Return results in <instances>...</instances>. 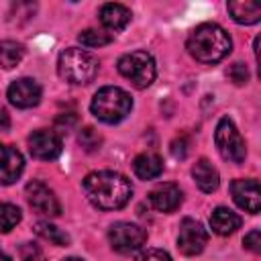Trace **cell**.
<instances>
[{
	"label": "cell",
	"mask_w": 261,
	"mask_h": 261,
	"mask_svg": "<svg viewBox=\"0 0 261 261\" xmlns=\"http://www.w3.org/2000/svg\"><path fill=\"white\" fill-rule=\"evenodd\" d=\"M82 190L90 204H94L100 210H118L126 206V202L133 196V186L130 181L116 173V171H92L84 177Z\"/></svg>",
	"instance_id": "6da1fadb"
},
{
	"label": "cell",
	"mask_w": 261,
	"mask_h": 261,
	"mask_svg": "<svg viewBox=\"0 0 261 261\" xmlns=\"http://www.w3.org/2000/svg\"><path fill=\"white\" fill-rule=\"evenodd\" d=\"M186 47H188V53L196 61L218 63L220 59H224L230 53L232 41H230L228 33L222 27H218L216 22H202L190 33Z\"/></svg>",
	"instance_id": "7a4b0ae2"
},
{
	"label": "cell",
	"mask_w": 261,
	"mask_h": 261,
	"mask_svg": "<svg viewBox=\"0 0 261 261\" xmlns=\"http://www.w3.org/2000/svg\"><path fill=\"white\" fill-rule=\"evenodd\" d=\"M57 73L69 84H90L98 73V59L80 47H67L59 53Z\"/></svg>",
	"instance_id": "3957f363"
},
{
	"label": "cell",
	"mask_w": 261,
	"mask_h": 261,
	"mask_svg": "<svg viewBox=\"0 0 261 261\" xmlns=\"http://www.w3.org/2000/svg\"><path fill=\"white\" fill-rule=\"evenodd\" d=\"M90 108L98 120H102L106 124H114V122H120L130 112L133 100H130L128 92H124L122 88L106 86L94 94Z\"/></svg>",
	"instance_id": "277c9868"
},
{
	"label": "cell",
	"mask_w": 261,
	"mask_h": 261,
	"mask_svg": "<svg viewBox=\"0 0 261 261\" xmlns=\"http://www.w3.org/2000/svg\"><path fill=\"white\" fill-rule=\"evenodd\" d=\"M118 71L135 88L143 90V88L153 84L157 67H155V59L151 57V53H147V51H130V53H126V55H122L118 59Z\"/></svg>",
	"instance_id": "5b68a950"
},
{
	"label": "cell",
	"mask_w": 261,
	"mask_h": 261,
	"mask_svg": "<svg viewBox=\"0 0 261 261\" xmlns=\"http://www.w3.org/2000/svg\"><path fill=\"white\" fill-rule=\"evenodd\" d=\"M214 143H216L222 159H226L230 163H243L245 161L247 147H245V141L230 118L224 116L218 120L216 133H214Z\"/></svg>",
	"instance_id": "8992f818"
},
{
	"label": "cell",
	"mask_w": 261,
	"mask_h": 261,
	"mask_svg": "<svg viewBox=\"0 0 261 261\" xmlns=\"http://www.w3.org/2000/svg\"><path fill=\"white\" fill-rule=\"evenodd\" d=\"M108 241L116 253H133L147 243V230L135 222H116L108 230Z\"/></svg>",
	"instance_id": "52a82bcc"
},
{
	"label": "cell",
	"mask_w": 261,
	"mask_h": 261,
	"mask_svg": "<svg viewBox=\"0 0 261 261\" xmlns=\"http://www.w3.org/2000/svg\"><path fill=\"white\" fill-rule=\"evenodd\" d=\"M208 243V232L206 228L202 226V222L194 220V218H184L181 224H179V234H177V249L192 257V255H198L204 251Z\"/></svg>",
	"instance_id": "ba28073f"
},
{
	"label": "cell",
	"mask_w": 261,
	"mask_h": 261,
	"mask_svg": "<svg viewBox=\"0 0 261 261\" xmlns=\"http://www.w3.org/2000/svg\"><path fill=\"white\" fill-rule=\"evenodd\" d=\"M27 200L33 210H37L43 216H59L61 204L51 188H47L43 181H29L27 184Z\"/></svg>",
	"instance_id": "9c48e42d"
},
{
	"label": "cell",
	"mask_w": 261,
	"mask_h": 261,
	"mask_svg": "<svg viewBox=\"0 0 261 261\" xmlns=\"http://www.w3.org/2000/svg\"><path fill=\"white\" fill-rule=\"evenodd\" d=\"M29 151L35 159H43V161L57 159L61 153V137L55 130L39 128L29 137Z\"/></svg>",
	"instance_id": "30bf717a"
},
{
	"label": "cell",
	"mask_w": 261,
	"mask_h": 261,
	"mask_svg": "<svg viewBox=\"0 0 261 261\" xmlns=\"http://www.w3.org/2000/svg\"><path fill=\"white\" fill-rule=\"evenodd\" d=\"M230 194L232 200L239 208H243L245 212L257 214L261 210V190H259V181L253 177L247 179H234L230 184Z\"/></svg>",
	"instance_id": "8fae6325"
},
{
	"label": "cell",
	"mask_w": 261,
	"mask_h": 261,
	"mask_svg": "<svg viewBox=\"0 0 261 261\" xmlns=\"http://www.w3.org/2000/svg\"><path fill=\"white\" fill-rule=\"evenodd\" d=\"M41 86L33 77H20L8 86V100L16 108H33L41 102Z\"/></svg>",
	"instance_id": "7c38bea8"
},
{
	"label": "cell",
	"mask_w": 261,
	"mask_h": 261,
	"mask_svg": "<svg viewBox=\"0 0 261 261\" xmlns=\"http://www.w3.org/2000/svg\"><path fill=\"white\" fill-rule=\"evenodd\" d=\"M22 169H24L22 155L14 147L0 143V184H4V186L14 184L20 177Z\"/></svg>",
	"instance_id": "4fadbf2b"
},
{
	"label": "cell",
	"mask_w": 261,
	"mask_h": 261,
	"mask_svg": "<svg viewBox=\"0 0 261 261\" xmlns=\"http://www.w3.org/2000/svg\"><path fill=\"white\" fill-rule=\"evenodd\" d=\"M149 202L157 212H173L181 204V190L175 184H159L149 192Z\"/></svg>",
	"instance_id": "5bb4252c"
},
{
	"label": "cell",
	"mask_w": 261,
	"mask_h": 261,
	"mask_svg": "<svg viewBox=\"0 0 261 261\" xmlns=\"http://www.w3.org/2000/svg\"><path fill=\"white\" fill-rule=\"evenodd\" d=\"M192 175H194L196 186H198L202 192H206V194L214 192V190L218 188V184H220L218 169H216L208 159H198V161L194 163V167H192Z\"/></svg>",
	"instance_id": "9a60e30c"
},
{
	"label": "cell",
	"mask_w": 261,
	"mask_h": 261,
	"mask_svg": "<svg viewBox=\"0 0 261 261\" xmlns=\"http://www.w3.org/2000/svg\"><path fill=\"white\" fill-rule=\"evenodd\" d=\"M100 22L110 31H122L130 22V10L122 4L108 2L100 8Z\"/></svg>",
	"instance_id": "2e32d148"
},
{
	"label": "cell",
	"mask_w": 261,
	"mask_h": 261,
	"mask_svg": "<svg viewBox=\"0 0 261 261\" xmlns=\"http://www.w3.org/2000/svg\"><path fill=\"white\" fill-rule=\"evenodd\" d=\"M210 226L216 234L226 237V234H232L237 228H241V216L224 206H218L210 214Z\"/></svg>",
	"instance_id": "e0dca14e"
},
{
	"label": "cell",
	"mask_w": 261,
	"mask_h": 261,
	"mask_svg": "<svg viewBox=\"0 0 261 261\" xmlns=\"http://www.w3.org/2000/svg\"><path fill=\"white\" fill-rule=\"evenodd\" d=\"M133 169H135L137 177H141V179H155L163 171V161H161V157L157 153H149L147 151V153H141V155L135 157Z\"/></svg>",
	"instance_id": "ac0fdd59"
},
{
	"label": "cell",
	"mask_w": 261,
	"mask_h": 261,
	"mask_svg": "<svg viewBox=\"0 0 261 261\" xmlns=\"http://www.w3.org/2000/svg\"><path fill=\"white\" fill-rule=\"evenodd\" d=\"M230 16L239 24H255L261 18V6L255 2H228L226 4Z\"/></svg>",
	"instance_id": "d6986e66"
},
{
	"label": "cell",
	"mask_w": 261,
	"mask_h": 261,
	"mask_svg": "<svg viewBox=\"0 0 261 261\" xmlns=\"http://www.w3.org/2000/svg\"><path fill=\"white\" fill-rule=\"evenodd\" d=\"M24 57V47L16 41H0V67L12 69L16 67Z\"/></svg>",
	"instance_id": "ffe728a7"
},
{
	"label": "cell",
	"mask_w": 261,
	"mask_h": 261,
	"mask_svg": "<svg viewBox=\"0 0 261 261\" xmlns=\"http://www.w3.org/2000/svg\"><path fill=\"white\" fill-rule=\"evenodd\" d=\"M35 232H37L41 239H45V241H49V243H53V245H59V247H67V245H69V234L63 232L61 228L49 224V222H43V220L37 222V224H35Z\"/></svg>",
	"instance_id": "44dd1931"
},
{
	"label": "cell",
	"mask_w": 261,
	"mask_h": 261,
	"mask_svg": "<svg viewBox=\"0 0 261 261\" xmlns=\"http://www.w3.org/2000/svg\"><path fill=\"white\" fill-rule=\"evenodd\" d=\"M20 218H22V214H20L18 206L8 204V202H0V232L12 230L20 222Z\"/></svg>",
	"instance_id": "7402d4cb"
},
{
	"label": "cell",
	"mask_w": 261,
	"mask_h": 261,
	"mask_svg": "<svg viewBox=\"0 0 261 261\" xmlns=\"http://www.w3.org/2000/svg\"><path fill=\"white\" fill-rule=\"evenodd\" d=\"M77 41L84 47H102V45H108L112 41V35L104 33V31H96V29H86L77 35Z\"/></svg>",
	"instance_id": "603a6c76"
},
{
	"label": "cell",
	"mask_w": 261,
	"mask_h": 261,
	"mask_svg": "<svg viewBox=\"0 0 261 261\" xmlns=\"http://www.w3.org/2000/svg\"><path fill=\"white\" fill-rule=\"evenodd\" d=\"M77 141H80V145H82L88 153L100 149V145H102V137H100V133H98L94 126H84V128L80 130V135H77Z\"/></svg>",
	"instance_id": "cb8c5ba5"
},
{
	"label": "cell",
	"mask_w": 261,
	"mask_h": 261,
	"mask_svg": "<svg viewBox=\"0 0 261 261\" xmlns=\"http://www.w3.org/2000/svg\"><path fill=\"white\" fill-rule=\"evenodd\" d=\"M226 75H228V80H230L234 86H243V84L249 82V69H247V65L241 63V61L232 63V65L226 69Z\"/></svg>",
	"instance_id": "d4e9b609"
},
{
	"label": "cell",
	"mask_w": 261,
	"mask_h": 261,
	"mask_svg": "<svg viewBox=\"0 0 261 261\" xmlns=\"http://www.w3.org/2000/svg\"><path fill=\"white\" fill-rule=\"evenodd\" d=\"M190 147H192V139L188 135H179V137H175L171 141V147L169 149H171V155L175 159H186L188 153H190Z\"/></svg>",
	"instance_id": "484cf974"
},
{
	"label": "cell",
	"mask_w": 261,
	"mask_h": 261,
	"mask_svg": "<svg viewBox=\"0 0 261 261\" xmlns=\"http://www.w3.org/2000/svg\"><path fill=\"white\" fill-rule=\"evenodd\" d=\"M18 253H20L22 261H43V253H41L39 245H35V243H22Z\"/></svg>",
	"instance_id": "4316f807"
},
{
	"label": "cell",
	"mask_w": 261,
	"mask_h": 261,
	"mask_svg": "<svg viewBox=\"0 0 261 261\" xmlns=\"http://www.w3.org/2000/svg\"><path fill=\"white\" fill-rule=\"evenodd\" d=\"M135 261H171V257L163 249H147V251L139 253Z\"/></svg>",
	"instance_id": "83f0119b"
},
{
	"label": "cell",
	"mask_w": 261,
	"mask_h": 261,
	"mask_svg": "<svg viewBox=\"0 0 261 261\" xmlns=\"http://www.w3.org/2000/svg\"><path fill=\"white\" fill-rule=\"evenodd\" d=\"M243 243H245V249H249L251 253H259L261 251V232L257 228H253L251 232L245 234Z\"/></svg>",
	"instance_id": "f1b7e54d"
},
{
	"label": "cell",
	"mask_w": 261,
	"mask_h": 261,
	"mask_svg": "<svg viewBox=\"0 0 261 261\" xmlns=\"http://www.w3.org/2000/svg\"><path fill=\"white\" fill-rule=\"evenodd\" d=\"M10 128V114H8V110L0 104V133H4V130H8Z\"/></svg>",
	"instance_id": "f546056e"
},
{
	"label": "cell",
	"mask_w": 261,
	"mask_h": 261,
	"mask_svg": "<svg viewBox=\"0 0 261 261\" xmlns=\"http://www.w3.org/2000/svg\"><path fill=\"white\" fill-rule=\"evenodd\" d=\"M0 261H12V259H10L6 253H2V251H0Z\"/></svg>",
	"instance_id": "4dcf8cb0"
},
{
	"label": "cell",
	"mask_w": 261,
	"mask_h": 261,
	"mask_svg": "<svg viewBox=\"0 0 261 261\" xmlns=\"http://www.w3.org/2000/svg\"><path fill=\"white\" fill-rule=\"evenodd\" d=\"M65 261H84V259H80V257H69V259H65Z\"/></svg>",
	"instance_id": "1f68e13d"
}]
</instances>
